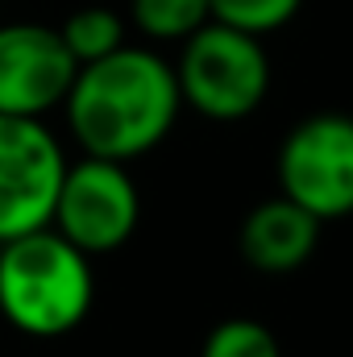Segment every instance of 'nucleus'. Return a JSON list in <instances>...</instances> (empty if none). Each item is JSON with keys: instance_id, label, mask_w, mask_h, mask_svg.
I'll return each instance as SVG.
<instances>
[{"instance_id": "f03ea898", "label": "nucleus", "mask_w": 353, "mask_h": 357, "mask_svg": "<svg viewBox=\"0 0 353 357\" xmlns=\"http://www.w3.org/2000/svg\"><path fill=\"white\" fill-rule=\"evenodd\" d=\"M96 270L54 229H33L0 245V320L29 341L71 337L91 316Z\"/></svg>"}, {"instance_id": "6e6552de", "label": "nucleus", "mask_w": 353, "mask_h": 357, "mask_svg": "<svg viewBox=\"0 0 353 357\" xmlns=\"http://www.w3.org/2000/svg\"><path fill=\"white\" fill-rule=\"evenodd\" d=\"M320 245V220L291 204L287 195H270L254 204L237 229V250L246 266L258 274H295L312 262Z\"/></svg>"}, {"instance_id": "39448f33", "label": "nucleus", "mask_w": 353, "mask_h": 357, "mask_svg": "<svg viewBox=\"0 0 353 357\" xmlns=\"http://www.w3.org/2000/svg\"><path fill=\"white\" fill-rule=\"evenodd\" d=\"M142 220V191L125 162L108 158H75L59 183L50 229L84 250L91 262L129 245Z\"/></svg>"}, {"instance_id": "f257e3e1", "label": "nucleus", "mask_w": 353, "mask_h": 357, "mask_svg": "<svg viewBox=\"0 0 353 357\" xmlns=\"http://www.w3.org/2000/svg\"><path fill=\"white\" fill-rule=\"evenodd\" d=\"M175 67L154 46H121L84 63L63 100L67 129L88 158L137 162L158 150L179 125Z\"/></svg>"}, {"instance_id": "20e7f679", "label": "nucleus", "mask_w": 353, "mask_h": 357, "mask_svg": "<svg viewBox=\"0 0 353 357\" xmlns=\"http://www.w3.org/2000/svg\"><path fill=\"white\" fill-rule=\"evenodd\" d=\"M278 195L324 220L353 216V116L312 112L295 121L274 158Z\"/></svg>"}, {"instance_id": "9b49d317", "label": "nucleus", "mask_w": 353, "mask_h": 357, "mask_svg": "<svg viewBox=\"0 0 353 357\" xmlns=\"http://www.w3.org/2000/svg\"><path fill=\"white\" fill-rule=\"evenodd\" d=\"M200 357H283L278 337L254 316H229L208 328Z\"/></svg>"}, {"instance_id": "7ed1b4c3", "label": "nucleus", "mask_w": 353, "mask_h": 357, "mask_svg": "<svg viewBox=\"0 0 353 357\" xmlns=\"http://www.w3.org/2000/svg\"><path fill=\"white\" fill-rule=\"evenodd\" d=\"M171 67L183 108L216 125L254 116L270 91V54L262 38L225 21H208L187 42H179Z\"/></svg>"}, {"instance_id": "9d476101", "label": "nucleus", "mask_w": 353, "mask_h": 357, "mask_svg": "<svg viewBox=\"0 0 353 357\" xmlns=\"http://www.w3.org/2000/svg\"><path fill=\"white\" fill-rule=\"evenodd\" d=\"M59 38L71 50V59L84 67V63H96L125 46V17L108 4H84V8L67 13V21L59 25Z\"/></svg>"}, {"instance_id": "1a4fd4ad", "label": "nucleus", "mask_w": 353, "mask_h": 357, "mask_svg": "<svg viewBox=\"0 0 353 357\" xmlns=\"http://www.w3.org/2000/svg\"><path fill=\"white\" fill-rule=\"evenodd\" d=\"M208 21H212L208 0H129V25L158 46L187 42Z\"/></svg>"}, {"instance_id": "f8f14e48", "label": "nucleus", "mask_w": 353, "mask_h": 357, "mask_svg": "<svg viewBox=\"0 0 353 357\" xmlns=\"http://www.w3.org/2000/svg\"><path fill=\"white\" fill-rule=\"evenodd\" d=\"M212 8V21H225L233 29H246V33H278L283 25L295 21V13L303 8V0H208Z\"/></svg>"}, {"instance_id": "0eeeda50", "label": "nucleus", "mask_w": 353, "mask_h": 357, "mask_svg": "<svg viewBox=\"0 0 353 357\" xmlns=\"http://www.w3.org/2000/svg\"><path fill=\"white\" fill-rule=\"evenodd\" d=\"M80 63L59 38V25H0V116H46L63 108Z\"/></svg>"}, {"instance_id": "423d86ee", "label": "nucleus", "mask_w": 353, "mask_h": 357, "mask_svg": "<svg viewBox=\"0 0 353 357\" xmlns=\"http://www.w3.org/2000/svg\"><path fill=\"white\" fill-rule=\"evenodd\" d=\"M67 162L71 158L46 121L0 116V245L33 229H50Z\"/></svg>"}]
</instances>
